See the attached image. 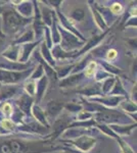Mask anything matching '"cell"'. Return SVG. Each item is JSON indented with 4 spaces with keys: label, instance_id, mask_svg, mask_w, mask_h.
Instances as JSON below:
<instances>
[{
    "label": "cell",
    "instance_id": "8",
    "mask_svg": "<svg viewBox=\"0 0 137 153\" xmlns=\"http://www.w3.org/2000/svg\"><path fill=\"white\" fill-rule=\"evenodd\" d=\"M11 106L10 104H8V103H5V104L3 105V113L6 115H9L11 114Z\"/></svg>",
    "mask_w": 137,
    "mask_h": 153
},
{
    "label": "cell",
    "instance_id": "7",
    "mask_svg": "<svg viewBox=\"0 0 137 153\" xmlns=\"http://www.w3.org/2000/svg\"><path fill=\"white\" fill-rule=\"evenodd\" d=\"M1 125H2V127H3L4 129H6V130H11L12 128H13V125H12V123L9 120H3Z\"/></svg>",
    "mask_w": 137,
    "mask_h": 153
},
{
    "label": "cell",
    "instance_id": "11",
    "mask_svg": "<svg viewBox=\"0 0 137 153\" xmlns=\"http://www.w3.org/2000/svg\"><path fill=\"white\" fill-rule=\"evenodd\" d=\"M77 12H81V13H80V14H81V16H80V18H79V19H82V18H83V16H84V12L82 11L81 9H79V10H77ZM78 16H79V14H75V13L73 14V16H74V18L76 19H78Z\"/></svg>",
    "mask_w": 137,
    "mask_h": 153
},
{
    "label": "cell",
    "instance_id": "2",
    "mask_svg": "<svg viewBox=\"0 0 137 153\" xmlns=\"http://www.w3.org/2000/svg\"><path fill=\"white\" fill-rule=\"evenodd\" d=\"M4 21H5L6 27L8 29H10V30H12V28L14 29V28H16V27L21 26V25L27 23V22H23V21H22L21 16H17V14L14 11H11V12H9V13H7Z\"/></svg>",
    "mask_w": 137,
    "mask_h": 153
},
{
    "label": "cell",
    "instance_id": "3",
    "mask_svg": "<svg viewBox=\"0 0 137 153\" xmlns=\"http://www.w3.org/2000/svg\"><path fill=\"white\" fill-rule=\"evenodd\" d=\"M80 75L79 76H71V78L67 79L63 82V87H69V86H74L75 84L79 81V78H80Z\"/></svg>",
    "mask_w": 137,
    "mask_h": 153
},
{
    "label": "cell",
    "instance_id": "5",
    "mask_svg": "<svg viewBox=\"0 0 137 153\" xmlns=\"http://www.w3.org/2000/svg\"><path fill=\"white\" fill-rule=\"evenodd\" d=\"M61 107H63V105L57 104V103L53 102V103H51V104L48 105V111H49V113H51V114L54 115L55 113H57V112L59 111Z\"/></svg>",
    "mask_w": 137,
    "mask_h": 153
},
{
    "label": "cell",
    "instance_id": "1",
    "mask_svg": "<svg viewBox=\"0 0 137 153\" xmlns=\"http://www.w3.org/2000/svg\"><path fill=\"white\" fill-rule=\"evenodd\" d=\"M27 76V73H11V71H0V81H4L6 83H14L17 82V81L24 79L25 76Z\"/></svg>",
    "mask_w": 137,
    "mask_h": 153
},
{
    "label": "cell",
    "instance_id": "4",
    "mask_svg": "<svg viewBox=\"0 0 137 153\" xmlns=\"http://www.w3.org/2000/svg\"><path fill=\"white\" fill-rule=\"evenodd\" d=\"M16 89L14 88H5L0 92V99H3V98L9 97V96L13 95Z\"/></svg>",
    "mask_w": 137,
    "mask_h": 153
},
{
    "label": "cell",
    "instance_id": "9",
    "mask_svg": "<svg viewBox=\"0 0 137 153\" xmlns=\"http://www.w3.org/2000/svg\"><path fill=\"white\" fill-rule=\"evenodd\" d=\"M121 9H122V6H121V4H119V3H115L113 6L111 7V10L114 12V13H118L119 11H121Z\"/></svg>",
    "mask_w": 137,
    "mask_h": 153
},
{
    "label": "cell",
    "instance_id": "6",
    "mask_svg": "<svg viewBox=\"0 0 137 153\" xmlns=\"http://www.w3.org/2000/svg\"><path fill=\"white\" fill-rule=\"evenodd\" d=\"M95 68H96V65H95V63H94V62L89 63V65L87 66V68H86L85 76H91L94 74V71H95Z\"/></svg>",
    "mask_w": 137,
    "mask_h": 153
},
{
    "label": "cell",
    "instance_id": "10",
    "mask_svg": "<svg viewBox=\"0 0 137 153\" xmlns=\"http://www.w3.org/2000/svg\"><path fill=\"white\" fill-rule=\"evenodd\" d=\"M116 56H117V51L115 50V49H111L108 52L109 59H114V58H116Z\"/></svg>",
    "mask_w": 137,
    "mask_h": 153
},
{
    "label": "cell",
    "instance_id": "12",
    "mask_svg": "<svg viewBox=\"0 0 137 153\" xmlns=\"http://www.w3.org/2000/svg\"><path fill=\"white\" fill-rule=\"evenodd\" d=\"M4 40H5V37H4L3 34H1V32H0V47H1V45L3 44Z\"/></svg>",
    "mask_w": 137,
    "mask_h": 153
}]
</instances>
